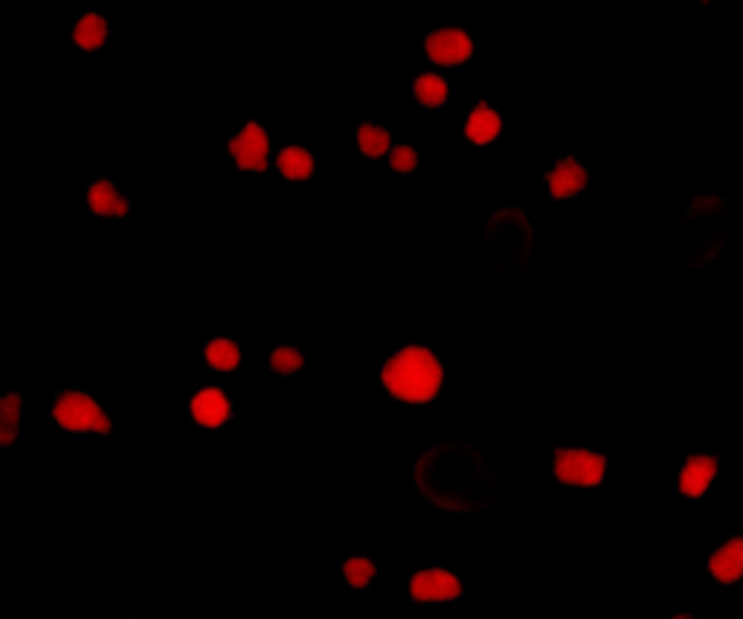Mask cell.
Listing matches in <instances>:
<instances>
[{
  "label": "cell",
  "mask_w": 743,
  "mask_h": 619,
  "mask_svg": "<svg viewBox=\"0 0 743 619\" xmlns=\"http://www.w3.org/2000/svg\"><path fill=\"white\" fill-rule=\"evenodd\" d=\"M413 480L430 506L453 515L482 512L497 497L494 468L468 442H442L418 454Z\"/></svg>",
  "instance_id": "cell-1"
},
{
  "label": "cell",
  "mask_w": 743,
  "mask_h": 619,
  "mask_svg": "<svg viewBox=\"0 0 743 619\" xmlns=\"http://www.w3.org/2000/svg\"><path fill=\"white\" fill-rule=\"evenodd\" d=\"M381 384L395 402L430 404L445 387V367L427 346H404L381 367Z\"/></svg>",
  "instance_id": "cell-2"
},
{
  "label": "cell",
  "mask_w": 743,
  "mask_h": 619,
  "mask_svg": "<svg viewBox=\"0 0 743 619\" xmlns=\"http://www.w3.org/2000/svg\"><path fill=\"white\" fill-rule=\"evenodd\" d=\"M53 422L59 431L70 434H111V416L90 393L82 390H61L53 402Z\"/></svg>",
  "instance_id": "cell-3"
},
{
  "label": "cell",
  "mask_w": 743,
  "mask_h": 619,
  "mask_svg": "<svg viewBox=\"0 0 743 619\" xmlns=\"http://www.w3.org/2000/svg\"><path fill=\"white\" fill-rule=\"evenodd\" d=\"M552 474L564 486L593 489V486H601L607 477V460L584 448H558L552 454Z\"/></svg>",
  "instance_id": "cell-4"
},
{
  "label": "cell",
  "mask_w": 743,
  "mask_h": 619,
  "mask_svg": "<svg viewBox=\"0 0 743 619\" xmlns=\"http://www.w3.org/2000/svg\"><path fill=\"white\" fill-rule=\"evenodd\" d=\"M227 152L233 157L238 169L244 172H265L270 160V137L268 128L256 120L244 123L238 128V134L230 140Z\"/></svg>",
  "instance_id": "cell-5"
},
{
  "label": "cell",
  "mask_w": 743,
  "mask_h": 619,
  "mask_svg": "<svg viewBox=\"0 0 743 619\" xmlns=\"http://www.w3.org/2000/svg\"><path fill=\"white\" fill-rule=\"evenodd\" d=\"M476 47L465 30H433L424 38V56L436 67H459L474 59Z\"/></svg>",
  "instance_id": "cell-6"
},
{
  "label": "cell",
  "mask_w": 743,
  "mask_h": 619,
  "mask_svg": "<svg viewBox=\"0 0 743 619\" xmlns=\"http://www.w3.org/2000/svg\"><path fill=\"white\" fill-rule=\"evenodd\" d=\"M465 593L462 579L447 573L442 567L418 570L410 579V599L418 605H436V602H456Z\"/></svg>",
  "instance_id": "cell-7"
},
{
  "label": "cell",
  "mask_w": 743,
  "mask_h": 619,
  "mask_svg": "<svg viewBox=\"0 0 743 619\" xmlns=\"http://www.w3.org/2000/svg\"><path fill=\"white\" fill-rule=\"evenodd\" d=\"M587 181H590V172L587 166L581 163V157L566 155L561 160H555L549 169H546V186H549V195L555 201H566L578 192L587 189Z\"/></svg>",
  "instance_id": "cell-8"
},
{
  "label": "cell",
  "mask_w": 743,
  "mask_h": 619,
  "mask_svg": "<svg viewBox=\"0 0 743 619\" xmlns=\"http://www.w3.org/2000/svg\"><path fill=\"white\" fill-rule=\"evenodd\" d=\"M189 413L195 419V425L201 428H224L233 419V402L227 399V393L221 387H204L192 396L189 402Z\"/></svg>",
  "instance_id": "cell-9"
},
{
  "label": "cell",
  "mask_w": 743,
  "mask_h": 619,
  "mask_svg": "<svg viewBox=\"0 0 743 619\" xmlns=\"http://www.w3.org/2000/svg\"><path fill=\"white\" fill-rule=\"evenodd\" d=\"M714 477H717V457L691 454L680 468V495L691 497V500L703 497L712 489Z\"/></svg>",
  "instance_id": "cell-10"
},
{
  "label": "cell",
  "mask_w": 743,
  "mask_h": 619,
  "mask_svg": "<svg viewBox=\"0 0 743 619\" xmlns=\"http://www.w3.org/2000/svg\"><path fill=\"white\" fill-rule=\"evenodd\" d=\"M88 210L99 218H125L131 213V201L119 192L114 181L99 178L88 189Z\"/></svg>",
  "instance_id": "cell-11"
},
{
  "label": "cell",
  "mask_w": 743,
  "mask_h": 619,
  "mask_svg": "<svg viewBox=\"0 0 743 619\" xmlns=\"http://www.w3.org/2000/svg\"><path fill=\"white\" fill-rule=\"evenodd\" d=\"M709 576L720 585H735L743 579V535L729 538L709 558Z\"/></svg>",
  "instance_id": "cell-12"
},
{
  "label": "cell",
  "mask_w": 743,
  "mask_h": 619,
  "mask_svg": "<svg viewBox=\"0 0 743 619\" xmlns=\"http://www.w3.org/2000/svg\"><path fill=\"white\" fill-rule=\"evenodd\" d=\"M500 134H503V117H500L488 102L474 105V111H471L468 120H465V140L474 143V146H488V143H494Z\"/></svg>",
  "instance_id": "cell-13"
},
{
  "label": "cell",
  "mask_w": 743,
  "mask_h": 619,
  "mask_svg": "<svg viewBox=\"0 0 743 619\" xmlns=\"http://www.w3.org/2000/svg\"><path fill=\"white\" fill-rule=\"evenodd\" d=\"M276 169L285 181L291 184H305L314 178V169H317V160L314 155L305 149V146H285L279 149L276 155Z\"/></svg>",
  "instance_id": "cell-14"
},
{
  "label": "cell",
  "mask_w": 743,
  "mask_h": 619,
  "mask_svg": "<svg viewBox=\"0 0 743 619\" xmlns=\"http://www.w3.org/2000/svg\"><path fill=\"white\" fill-rule=\"evenodd\" d=\"M108 35H111V27H108V18L105 15H96V12H88L76 21L73 27V44L85 53H96L108 44Z\"/></svg>",
  "instance_id": "cell-15"
},
{
  "label": "cell",
  "mask_w": 743,
  "mask_h": 619,
  "mask_svg": "<svg viewBox=\"0 0 743 619\" xmlns=\"http://www.w3.org/2000/svg\"><path fill=\"white\" fill-rule=\"evenodd\" d=\"M355 140L360 155L372 157V160H378V157H384L392 152V134H389V128H384V125L378 123L357 125Z\"/></svg>",
  "instance_id": "cell-16"
},
{
  "label": "cell",
  "mask_w": 743,
  "mask_h": 619,
  "mask_svg": "<svg viewBox=\"0 0 743 619\" xmlns=\"http://www.w3.org/2000/svg\"><path fill=\"white\" fill-rule=\"evenodd\" d=\"M204 358L212 370L218 372H233L241 367L244 355H241V346L230 338H212V341L204 346Z\"/></svg>",
  "instance_id": "cell-17"
},
{
  "label": "cell",
  "mask_w": 743,
  "mask_h": 619,
  "mask_svg": "<svg viewBox=\"0 0 743 619\" xmlns=\"http://www.w3.org/2000/svg\"><path fill=\"white\" fill-rule=\"evenodd\" d=\"M447 96H450V88L439 73H421L413 79V99L421 108H442Z\"/></svg>",
  "instance_id": "cell-18"
},
{
  "label": "cell",
  "mask_w": 743,
  "mask_h": 619,
  "mask_svg": "<svg viewBox=\"0 0 743 619\" xmlns=\"http://www.w3.org/2000/svg\"><path fill=\"white\" fill-rule=\"evenodd\" d=\"M21 428V396L12 390L0 402V445H12Z\"/></svg>",
  "instance_id": "cell-19"
},
{
  "label": "cell",
  "mask_w": 743,
  "mask_h": 619,
  "mask_svg": "<svg viewBox=\"0 0 743 619\" xmlns=\"http://www.w3.org/2000/svg\"><path fill=\"white\" fill-rule=\"evenodd\" d=\"M375 576H378V564H375L372 558L355 556L343 561V579H346L355 590L369 588V585L375 582Z\"/></svg>",
  "instance_id": "cell-20"
},
{
  "label": "cell",
  "mask_w": 743,
  "mask_h": 619,
  "mask_svg": "<svg viewBox=\"0 0 743 619\" xmlns=\"http://www.w3.org/2000/svg\"><path fill=\"white\" fill-rule=\"evenodd\" d=\"M268 364L276 375L288 378V375H294V372L302 370L308 361H305V355L299 352L297 346H276V349H270Z\"/></svg>",
  "instance_id": "cell-21"
},
{
  "label": "cell",
  "mask_w": 743,
  "mask_h": 619,
  "mask_svg": "<svg viewBox=\"0 0 743 619\" xmlns=\"http://www.w3.org/2000/svg\"><path fill=\"white\" fill-rule=\"evenodd\" d=\"M389 169L395 172H416L418 169V149L413 143H401L389 152Z\"/></svg>",
  "instance_id": "cell-22"
},
{
  "label": "cell",
  "mask_w": 743,
  "mask_h": 619,
  "mask_svg": "<svg viewBox=\"0 0 743 619\" xmlns=\"http://www.w3.org/2000/svg\"><path fill=\"white\" fill-rule=\"evenodd\" d=\"M671 619H697V617H691V614H677V617H671Z\"/></svg>",
  "instance_id": "cell-23"
}]
</instances>
